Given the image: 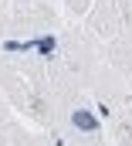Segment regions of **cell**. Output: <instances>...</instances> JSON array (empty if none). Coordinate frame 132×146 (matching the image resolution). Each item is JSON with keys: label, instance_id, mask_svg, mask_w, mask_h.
I'll use <instances>...</instances> for the list:
<instances>
[{"label": "cell", "instance_id": "1", "mask_svg": "<svg viewBox=\"0 0 132 146\" xmlns=\"http://www.w3.org/2000/svg\"><path fill=\"white\" fill-rule=\"evenodd\" d=\"M61 31V10L51 0H0V41H31Z\"/></svg>", "mask_w": 132, "mask_h": 146}, {"label": "cell", "instance_id": "2", "mask_svg": "<svg viewBox=\"0 0 132 146\" xmlns=\"http://www.w3.org/2000/svg\"><path fill=\"white\" fill-rule=\"evenodd\" d=\"M51 136L58 146H108L105 122L98 119V106L88 92H81L61 109V119L51 129Z\"/></svg>", "mask_w": 132, "mask_h": 146}, {"label": "cell", "instance_id": "3", "mask_svg": "<svg viewBox=\"0 0 132 146\" xmlns=\"http://www.w3.org/2000/svg\"><path fill=\"white\" fill-rule=\"evenodd\" d=\"M0 146H54V136L48 139L44 129H31L17 119V112L0 99Z\"/></svg>", "mask_w": 132, "mask_h": 146}, {"label": "cell", "instance_id": "4", "mask_svg": "<svg viewBox=\"0 0 132 146\" xmlns=\"http://www.w3.org/2000/svg\"><path fill=\"white\" fill-rule=\"evenodd\" d=\"M105 136L112 146H132V92L112 109H105Z\"/></svg>", "mask_w": 132, "mask_h": 146}, {"label": "cell", "instance_id": "5", "mask_svg": "<svg viewBox=\"0 0 132 146\" xmlns=\"http://www.w3.org/2000/svg\"><path fill=\"white\" fill-rule=\"evenodd\" d=\"M105 61L112 72H119L125 82L132 85V37L129 34H119L105 44Z\"/></svg>", "mask_w": 132, "mask_h": 146}, {"label": "cell", "instance_id": "6", "mask_svg": "<svg viewBox=\"0 0 132 146\" xmlns=\"http://www.w3.org/2000/svg\"><path fill=\"white\" fill-rule=\"evenodd\" d=\"M92 3H95V0H61V7H65L68 17H85Z\"/></svg>", "mask_w": 132, "mask_h": 146}]
</instances>
